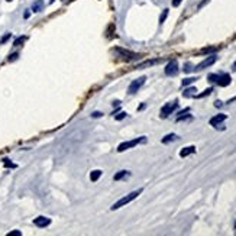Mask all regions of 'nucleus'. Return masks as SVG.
<instances>
[{"instance_id":"f257e3e1","label":"nucleus","mask_w":236,"mask_h":236,"mask_svg":"<svg viewBox=\"0 0 236 236\" xmlns=\"http://www.w3.org/2000/svg\"><path fill=\"white\" fill-rule=\"evenodd\" d=\"M141 193H142V188H139V190H136V191H133V193H130V194H128V196L122 197L120 200H118L113 206H112V210H118V208H120V207H123V206H126L128 203H130L132 200H135V198H136V197H138Z\"/></svg>"},{"instance_id":"f03ea898","label":"nucleus","mask_w":236,"mask_h":236,"mask_svg":"<svg viewBox=\"0 0 236 236\" xmlns=\"http://www.w3.org/2000/svg\"><path fill=\"white\" fill-rule=\"evenodd\" d=\"M114 52L118 54L120 58H123L125 61H133V59H138L141 58V54H136V52H132V51H128V49H123V48H114Z\"/></svg>"},{"instance_id":"7ed1b4c3","label":"nucleus","mask_w":236,"mask_h":236,"mask_svg":"<svg viewBox=\"0 0 236 236\" xmlns=\"http://www.w3.org/2000/svg\"><path fill=\"white\" fill-rule=\"evenodd\" d=\"M145 141H146L145 136H141V138H136V139H132V141L123 142V143H120V145L118 146V151L119 152H123V151L129 149V148H133V146H136L138 143H142V142H145Z\"/></svg>"},{"instance_id":"20e7f679","label":"nucleus","mask_w":236,"mask_h":236,"mask_svg":"<svg viewBox=\"0 0 236 236\" xmlns=\"http://www.w3.org/2000/svg\"><path fill=\"white\" fill-rule=\"evenodd\" d=\"M145 80H146V77H139L138 80H133V81L129 84L128 93H129V94H135L136 91H139V88H141V87L143 86V83H145Z\"/></svg>"},{"instance_id":"39448f33","label":"nucleus","mask_w":236,"mask_h":236,"mask_svg":"<svg viewBox=\"0 0 236 236\" xmlns=\"http://www.w3.org/2000/svg\"><path fill=\"white\" fill-rule=\"evenodd\" d=\"M177 107H178V102H177V100H174V102H171V103H167L165 106L161 109V118H168L169 114L173 113V112L175 110Z\"/></svg>"},{"instance_id":"423d86ee","label":"nucleus","mask_w":236,"mask_h":236,"mask_svg":"<svg viewBox=\"0 0 236 236\" xmlns=\"http://www.w3.org/2000/svg\"><path fill=\"white\" fill-rule=\"evenodd\" d=\"M165 74L169 75V77H174V75L178 74V63L175 59H173V61L168 63V65L165 67Z\"/></svg>"},{"instance_id":"0eeeda50","label":"nucleus","mask_w":236,"mask_h":236,"mask_svg":"<svg viewBox=\"0 0 236 236\" xmlns=\"http://www.w3.org/2000/svg\"><path fill=\"white\" fill-rule=\"evenodd\" d=\"M216 55H210V57H207V58L203 61V63H200L198 65H197L194 70L196 71H200V70H204V68H207V67H210V65H213V64L216 63Z\"/></svg>"},{"instance_id":"6e6552de","label":"nucleus","mask_w":236,"mask_h":236,"mask_svg":"<svg viewBox=\"0 0 236 236\" xmlns=\"http://www.w3.org/2000/svg\"><path fill=\"white\" fill-rule=\"evenodd\" d=\"M216 84H219L220 87L229 86V84H230V75H229V74H217Z\"/></svg>"},{"instance_id":"1a4fd4ad","label":"nucleus","mask_w":236,"mask_h":236,"mask_svg":"<svg viewBox=\"0 0 236 236\" xmlns=\"http://www.w3.org/2000/svg\"><path fill=\"white\" fill-rule=\"evenodd\" d=\"M33 223H35L38 228H47V226H49V224H51V219L43 217V216H39V217H36L35 220H33Z\"/></svg>"},{"instance_id":"9d476101","label":"nucleus","mask_w":236,"mask_h":236,"mask_svg":"<svg viewBox=\"0 0 236 236\" xmlns=\"http://www.w3.org/2000/svg\"><path fill=\"white\" fill-rule=\"evenodd\" d=\"M226 118H228V116H226V114H223V113H220V114H216L214 118H212V119H210V125L216 128L217 125H220L222 122H224V120H226Z\"/></svg>"},{"instance_id":"9b49d317","label":"nucleus","mask_w":236,"mask_h":236,"mask_svg":"<svg viewBox=\"0 0 236 236\" xmlns=\"http://www.w3.org/2000/svg\"><path fill=\"white\" fill-rule=\"evenodd\" d=\"M162 63V58H155V59H149V61H145V63L139 64L136 68H146V67H152V65H155V64H159Z\"/></svg>"},{"instance_id":"f8f14e48","label":"nucleus","mask_w":236,"mask_h":236,"mask_svg":"<svg viewBox=\"0 0 236 236\" xmlns=\"http://www.w3.org/2000/svg\"><path fill=\"white\" fill-rule=\"evenodd\" d=\"M43 6H45L43 0H35V2L32 3V10H33L35 13H39L43 10Z\"/></svg>"},{"instance_id":"ddd939ff","label":"nucleus","mask_w":236,"mask_h":236,"mask_svg":"<svg viewBox=\"0 0 236 236\" xmlns=\"http://www.w3.org/2000/svg\"><path fill=\"white\" fill-rule=\"evenodd\" d=\"M130 177V171H126V169H123V171H119L118 174H114L113 180L114 181H119V180H125V178Z\"/></svg>"},{"instance_id":"4468645a","label":"nucleus","mask_w":236,"mask_h":236,"mask_svg":"<svg viewBox=\"0 0 236 236\" xmlns=\"http://www.w3.org/2000/svg\"><path fill=\"white\" fill-rule=\"evenodd\" d=\"M194 152H196V148H194V146H187V148H183V149L180 151V157L185 158V157H188L190 153H194Z\"/></svg>"},{"instance_id":"2eb2a0df","label":"nucleus","mask_w":236,"mask_h":236,"mask_svg":"<svg viewBox=\"0 0 236 236\" xmlns=\"http://www.w3.org/2000/svg\"><path fill=\"white\" fill-rule=\"evenodd\" d=\"M100 177H102V171H100V169H94V171L90 173V180L93 181V183H96Z\"/></svg>"},{"instance_id":"dca6fc26","label":"nucleus","mask_w":236,"mask_h":236,"mask_svg":"<svg viewBox=\"0 0 236 236\" xmlns=\"http://www.w3.org/2000/svg\"><path fill=\"white\" fill-rule=\"evenodd\" d=\"M178 136L175 133H169L167 135L165 138H162V143H169V142H174V141H177Z\"/></svg>"},{"instance_id":"f3484780","label":"nucleus","mask_w":236,"mask_h":236,"mask_svg":"<svg viewBox=\"0 0 236 236\" xmlns=\"http://www.w3.org/2000/svg\"><path fill=\"white\" fill-rule=\"evenodd\" d=\"M196 91L197 90L194 87H190V88H187V90L183 93V96H184V97H193V96H196Z\"/></svg>"},{"instance_id":"a211bd4d","label":"nucleus","mask_w":236,"mask_h":236,"mask_svg":"<svg viewBox=\"0 0 236 236\" xmlns=\"http://www.w3.org/2000/svg\"><path fill=\"white\" fill-rule=\"evenodd\" d=\"M212 91H213V88H212V87H210V88H207V90H204V91H203L201 94H196V96H194V97H197V98H203V97H206V96H208V94H210Z\"/></svg>"},{"instance_id":"6ab92c4d","label":"nucleus","mask_w":236,"mask_h":236,"mask_svg":"<svg viewBox=\"0 0 236 236\" xmlns=\"http://www.w3.org/2000/svg\"><path fill=\"white\" fill-rule=\"evenodd\" d=\"M26 39H28L26 36H20V38H18V39H15V43H13V45H15V47H19V45H22V43H23Z\"/></svg>"},{"instance_id":"aec40b11","label":"nucleus","mask_w":236,"mask_h":236,"mask_svg":"<svg viewBox=\"0 0 236 236\" xmlns=\"http://www.w3.org/2000/svg\"><path fill=\"white\" fill-rule=\"evenodd\" d=\"M167 16H168V9H164V12H162L161 18H159V23H164V22H165Z\"/></svg>"},{"instance_id":"412c9836","label":"nucleus","mask_w":236,"mask_h":236,"mask_svg":"<svg viewBox=\"0 0 236 236\" xmlns=\"http://www.w3.org/2000/svg\"><path fill=\"white\" fill-rule=\"evenodd\" d=\"M3 161H4V165H6V167H9V168H16V164H12V162H10V159L4 158Z\"/></svg>"},{"instance_id":"4be33fe9","label":"nucleus","mask_w":236,"mask_h":236,"mask_svg":"<svg viewBox=\"0 0 236 236\" xmlns=\"http://www.w3.org/2000/svg\"><path fill=\"white\" fill-rule=\"evenodd\" d=\"M10 36H12L10 33H6L4 36H2V39H0V43H2V45H3V43H6L9 39H10Z\"/></svg>"},{"instance_id":"5701e85b","label":"nucleus","mask_w":236,"mask_h":236,"mask_svg":"<svg viewBox=\"0 0 236 236\" xmlns=\"http://www.w3.org/2000/svg\"><path fill=\"white\" fill-rule=\"evenodd\" d=\"M196 80H197V78H194V77H193V78H185V80H183V86H188V84H191L193 81H196Z\"/></svg>"},{"instance_id":"b1692460","label":"nucleus","mask_w":236,"mask_h":236,"mask_svg":"<svg viewBox=\"0 0 236 236\" xmlns=\"http://www.w3.org/2000/svg\"><path fill=\"white\" fill-rule=\"evenodd\" d=\"M219 48H216V47H208V48H204L203 49V52H214V51H217Z\"/></svg>"},{"instance_id":"393cba45","label":"nucleus","mask_w":236,"mask_h":236,"mask_svg":"<svg viewBox=\"0 0 236 236\" xmlns=\"http://www.w3.org/2000/svg\"><path fill=\"white\" fill-rule=\"evenodd\" d=\"M126 116H128V114H126L125 112H120V113H119L118 116H116V120H122V119H125Z\"/></svg>"},{"instance_id":"a878e982","label":"nucleus","mask_w":236,"mask_h":236,"mask_svg":"<svg viewBox=\"0 0 236 236\" xmlns=\"http://www.w3.org/2000/svg\"><path fill=\"white\" fill-rule=\"evenodd\" d=\"M103 116V113L102 112H93L91 113V118H94V119H97V118H102Z\"/></svg>"},{"instance_id":"bb28decb","label":"nucleus","mask_w":236,"mask_h":236,"mask_svg":"<svg viewBox=\"0 0 236 236\" xmlns=\"http://www.w3.org/2000/svg\"><path fill=\"white\" fill-rule=\"evenodd\" d=\"M20 235H22V232H20V230H13V232L8 233V236H20Z\"/></svg>"},{"instance_id":"cd10ccee","label":"nucleus","mask_w":236,"mask_h":236,"mask_svg":"<svg viewBox=\"0 0 236 236\" xmlns=\"http://www.w3.org/2000/svg\"><path fill=\"white\" fill-rule=\"evenodd\" d=\"M18 57H19V54H16V52H15V54H12V55L9 57L8 61H15V59H18Z\"/></svg>"},{"instance_id":"c85d7f7f","label":"nucleus","mask_w":236,"mask_h":236,"mask_svg":"<svg viewBox=\"0 0 236 236\" xmlns=\"http://www.w3.org/2000/svg\"><path fill=\"white\" fill-rule=\"evenodd\" d=\"M191 70H193V68H191V64H185V67H184V71H185V73H190Z\"/></svg>"},{"instance_id":"c756f323","label":"nucleus","mask_w":236,"mask_h":236,"mask_svg":"<svg viewBox=\"0 0 236 236\" xmlns=\"http://www.w3.org/2000/svg\"><path fill=\"white\" fill-rule=\"evenodd\" d=\"M181 2H183V0H173V6L174 8H177V6H180Z\"/></svg>"},{"instance_id":"7c9ffc66","label":"nucleus","mask_w":236,"mask_h":236,"mask_svg":"<svg viewBox=\"0 0 236 236\" xmlns=\"http://www.w3.org/2000/svg\"><path fill=\"white\" fill-rule=\"evenodd\" d=\"M29 16H31V13H29V10H26V12L23 13V18H25V19H28Z\"/></svg>"},{"instance_id":"2f4dec72","label":"nucleus","mask_w":236,"mask_h":236,"mask_svg":"<svg viewBox=\"0 0 236 236\" xmlns=\"http://www.w3.org/2000/svg\"><path fill=\"white\" fill-rule=\"evenodd\" d=\"M216 107H222V102H216V104H214Z\"/></svg>"},{"instance_id":"473e14b6","label":"nucleus","mask_w":236,"mask_h":236,"mask_svg":"<svg viewBox=\"0 0 236 236\" xmlns=\"http://www.w3.org/2000/svg\"><path fill=\"white\" fill-rule=\"evenodd\" d=\"M233 70H235V71H236V63H235V64H233Z\"/></svg>"},{"instance_id":"72a5a7b5","label":"nucleus","mask_w":236,"mask_h":236,"mask_svg":"<svg viewBox=\"0 0 236 236\" xmlns=\"http://www.w3.org/2000/svg\"><path fill=\"white\" fill-rule=\"evenodd\" d=\"M6 2H12V0H6Z\"/></svg>"},{"instance_id":"f704fd0d","label":"nucleus","mask_w":236,"mask_h":236,"mask_svg":"<svg viewBox=\"0 0 236 236\" xmlns=\"http://www.w3.org/2000/svg\"><path fill=\"white\" fill-rule=\"evenodd\" d=\"M235 228H236V222H235Z\"/></svg>"}]
</instances>
